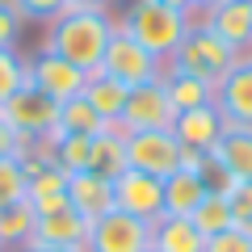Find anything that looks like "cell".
I'll list each match as a JSON object with an SVG mask.
<instances>
[{
	"mask_svg": "<svg viewBox=\"0 0 252 252\" xmlns=\"http://www.w3.org/2000/svg\"><path fill=\"white\" fill-rule=\"evenodd\" d=\"M118 21L105 9H67L46 26V51L59 55V59L76 63L84 76L101 72V59L109 51V38H114Z\"/></svg>",
	"mask_w": 252,
	"mask_h": 252,
	"instance_id": "1",
	"label": "cell"
},
{
	"mask_svg": "<svg viewBox=\"0 0 252 252\" xmlns=\"http://www.w3.org/2000/svg\"><path fill=\"white\" fill-rule=\"evenodd\" d=\"M189 26H193L189 13H177L168 4H160V0H130V9L118 21V30H126V34L135 38L143 51H152L160 63L172 59V51L189 34Z\"/></svg>",
	"mask_w": 252,
	"mask_h": 252,
	"instance_id": "2",
	"label": "cell"
},
{
	"mask_svg": "<svg viewBox=\"0 0 252 252\" xmlns=\"http://www.w3.org/2000/svg\"><path fill=\"white\" fill-rule=\"evenodd\" d=\"M240 59H244V55L235 51V46H227L223 38L206 26V21H193V26H189V34L181 38V46L172 51L168 72L198 76V80H206L210 89H219V80H223V76L231 72Z\"/></svg>",
	"mask_w": 252,
	"mask_h": 252,
	"instance_id": "3",
	"label": "cell"
},
{
	"mask_svg": "<svg viewBox=\"0 0 252 252\" xmlns=\"http://www.w3.org/2000/svg\"><path fill=\"white\" fill-rule=\"evenodd\" d=\"M0 114L9 118V126L26 139L30 147H38V143H51V139H55V126H59V101H51L42 89H34V84L26 80L4 105H0Z\"/></svg>",
	"mask_w": 252,
	"mask_h": 252,
	"instance_id": "4",
	"label": "cell"
},
{
	"mask_svg": "<svg viewBox=\"0 0 252 252\" xmlns=\"http://www.w3.org/2000/svg\"><path fill=\"white\" fill-rule=\"evenodd\" d=\"M172 122H177V105L168 101V89H164V76H160V80H147L139 89H130L126 109L118 118V130L122 135H135V130H172Z\"/></svg>",
	"mask_w": 252,
	"mask_h": 252,
	"instance_id": "5",
	"label": "cell"
},
{
	"mask_svg": "<svg viewBox=\"0 0 252 252\" xmlns=\"http://www.w3.org/2000/svg\"><path fill=\"white\" fill-rule=\"evenodd\" d=\"M101 72H105L109 80H122L126 89H139V84H147V80H160L164 63L156 59L152 51H143L126 30H114L109 51H105V59H101Z\"/></svg>",
	"mask_w": 252,
	"mask_h": 252,
	"instance_id": "6",
	"label": "cell"
},
{
	"mask_svg": "<svg viewBox=\"0 0 252 252\" xmlns=\"http://www.w3.org/2000/svg\"><path fill=\"white\" fill-rule=\"evenodd\" d=\"M185 147L177 143L172 130H135L126 135V168H139L147 177H172L181 168Z\"/></svg>",
	"mask_w": 252,
	"mask_h": 252,
	"instance_id": "7",
	"label": "cell"
},
{
	"mask_svg": "<svg viewBox=\"0 0 252 252\" xmlns=\"http://www.w3.org/2000/svg\"><path fill=\"white\" fill-rule=\"evenodd\" d=\"M143 248H152V223L122 215V210L97 219L89 227V244H84V252H143Z\"/></svg>",
	"mask_w": 252,
	"mask_h": 252,
	"instance_id": "8",
	"label": "cell"
},
{
	"mask_svg": "<svg viewBox=\"0 0 252 252\" xmlns=\"http://www.w3.org/2000/svg\"><path fill=\"white\" fill-rule=\"evenodd\" d=\"M26 80L34 84V89H42L51 101H72V97H80L84 93V80L89 76L76 67V63H67V59H59V55H51L42 46V51L34 55V59H26Z\"/></svg>",
	"mask_w": 252,
	"mask_h": 252,
	"instance_id": "9",
	"label": "cell"
},
{
	"mask_svg": "<svg viewBox=\"0 0 252 252\" xmlns=\"http://www.w3.org/2000/svg\"><path fill=\"white\" fill-rule=\"evenodd\" d=\"M114 206L122 215H135L143 223H156L164 215V181L147 177L139 168H126L122 177H114Z\"/></svg>",
	"mask_w": 252,
	"mask_h": 252,
	"instance_id": "10",
	"label": "cell"
},
{
	"mask_svg": "<svg viewBox=\"0 0 252 252\" xmlns=\"http://www.w3.org/2000/svg\"><path fill=\"white\" fill-rule=\"evenodd\" d=\"M227 130V118L219 114V105L210 101V105H198V109H185V114H177V122H172V135H177V143L185 147V152H215L219 139H223Z\"/></svg>",
	"mask_w": 252,
	"mask_h": 252,
	"instance_id": "11",
	"label": "cell"
},
{
	"mask_svg": "<svg viewBox=\"0 0 252 252\" xmlns=\"http://www.w3.org/2000/svg\"><path fill=\"white\" fill-rule=\"evenodd\" d=\"M215 105L231 126H252V55H244L231 72L219 80Z\"/></svg>",
	"mask_w": 252,
	"mask_h": 252,
	"instance_id": "12",
	"label": "cell"
},
{
	"mask_svg": "<svg viewBox=\"0 0 252 252\" xmlns=\"http://www.w3.org/2000/svg\"><path fill=\"white\" fill-rule=\"evenodd\" d=\"M89 219H80L72 206L59 210V215H38L34 223V235H30L26 248H76L84 252V244H89Z\"/></svg>",
	"mask_w": 252,
	"mask_h": 252,
	"instance_id": "13",
	"label": "cell"
},
{
	"mask_svg": "<svg viewBox=\"0 0 252 252\" xmlns=\"http://www.w3.org/2000/svg\"><path fill=\"white\" fill-rule=\"evenodd\" d=\"M67 202L89 223H97V219H105V215L118 210L114 206V181L101 177V172H72L67 177Z\"/></svg>",
	"mask_w": 252,
	"mask_h": 252,
	"instance_id": "14",
	"label": "cell"
},
{
	"mask_svg": "<svg viewBox=\"0 0 252 252\" xmlns=\"http://www.w3.org/2000/svg\"><path fill=\"white\" fill-rule=\"evenodd\" d=\"M202 21L227 46H235L240 55H252V0H227L215 13H202Z\"/></svg>",
	"mask_w": 252,
	"mask_h": 252,
	"instance_id": "15",
	"label": "cell"
},
{
	"mask_svg": "<svg viewBox=\"0 0 252 252\" xmlns=\"http://www.w3.org/2000/svg\"><path fill=\"white\" fill-rule=\"evenodd\" d=\"M152 248L156 252H202L206 248V235L185 215H160L152 223Z\"/></svg>",
	"mask_w": 252,
	"mask_h": 252,
	"instance_id": "16",
	"label": "cell"
},
{
	"mask_svg": "<svg viewBox=\"0 0 252 252\" xmlns=\"http://www.w3.org/2000/svg\"><path fill=\"white\" fill-rule=\"evenodd\" d=\"M126 97H130V89H126L122 80H109L105 72H93L89 80H84V101H89L101 114V122H109V126H118V118H122V109H126Z\"/></svg>",
	"mask_w": 252,
	"mask_h": 252,
	"instance_id": "17",
	"label": "cell"
},
{
	"mask_svg": "<svg viewBox=\"0 0 252 252\" xmlns=\"http://www.w3.org/2000/svg\"><path fill=\"white\" fill-rule=\"evenodd\" d=\"M215 156L227 164V172H231L235 181H252V126H231L227 122Z\"/></svg>",
	"mask_w": 252,
	"mask_h": 252,
	"instance_id": "18",
	"label": "cell"
},
{
	"mask_svg": "<svg viewBox=\"0 0 252 252\" xmlns=\"http://www.w3.org/2000/svg\"><path fill=\"white\" fill-rule=\"evenodd\" d=\"M206 198V185H202L198 172L177 168L172 177H164V215H193V206Z\"/></svg>",
	"mask_w": 252,
	"mask_h": 252,
	"instance_id": "19",
	"label": "cell"
},
{
	"mask_svg": "<svg viewBox=\"0 0 252 252\" xmlns=\"http://www.w3.org/2000/svg\"><path fill=\"white\" fill-rule=\"evenodd\" d=\"M93 172L101 177H122L126 172V135L118 126H105L97 139H93Z\"/></svg>",
	"mask_w": 252,
	"mask_h": 252,
	"instance_id": "20",
	"label": "cell"
},
{
	"mask_svg": "<svg viewBox=\"0 0 252 252\" xmlns=\"http://www.w3.org/2000/svg\"><path fill=\"white\" fill-rule=\"evenodd\" d=\"M46 152L67 177L72 172H93V139L89 135H55L46 143Z\"/></svg>",
	"mask_w": 252,
	"mask_h": 252,
	"instance_id": "21",
	"label": "cell"
},
{
	"mask_svg": "<svg viewBox=\"0 0 252 252\" xmlns=\"http://www.w3.org/2000/svg\"><path fill=\"white\" fill-rule=\"evenodd\" d=\"M105 126L109 122H101V114L84 101V93H80V97H72V101L59 105V126H55V135H89V139H97Z\"/></svg>",
	"mask_w": 252,
	"mask_h": 252,
	"instance_id": "22",
	"label": "cell"
},
{
	"mask_svg": "<svg viewBox=\"0 0 252 252\" xmlns=\"http://www.w3.org/2000/svg\"><path fill=\"white\" fill-rule=\"evenodd\" d=\"M164 89H168V101L177 105V114L185 109H198V105H210L215 101V89L198 76H185V72H168L164 67Z\"/></svg>",
	"mask_w": 252,
	"mask_h": 252,
	"instance_id": "23",
	"label": "cell"
},
{
	"mask_svg": "<svg viewBox=\"0 0 252 252\" xmlns=\"http://www.w3.org/2000/svg\"><path fill=\"white\" fill-rule=\"evenodd\" d=\"M34 223H38V215L30 202L0 210V252H21L30 244V235H34Z\"/></svg>",
	"mask_w": 252,
	"mask_h": 252,
	"instance_id": "24",
	"label": "cell"
},
{
	"mask_svg": "<svg viewBox=\"0 0 252 252\" xmlns=\"http://www.w3.org/2000/svg\"><path fill=\"white\" fill-rule=\"evenodd\" d=\"M193 227H198L202 235H219V231H227V227H235V215H231V202H227V193H206V198L193 206Z\"/></svg>",
	"mask_w": 252,
	"mask_h": 252,
	"instance_id": "25",
	"label": "cell"
},
{
	"mask_svg": "<svg viewBox=\"0 0 252 252\" xmlns=\"http://www.w3.org/2000/svg\"><path fill=\"white\" fill-rule=\"evenodd\" d=\"M26 189H30L26 164H21V160H0V210L26 202Z\"/></svg>",
	"mask_w": 252,
	"mask_h": 252,
	"instance_id": "26",
	"label": "cell"
},
{
	"mask_svg": "<svg viewBox=\"0 0 252 252\" xmlns=\"http://www.w3.org/2000/svg\"><path fill=\"white\" fill-rule=\"evenodd\" d=\"M193 172L202 177V185H206V193H231V189L240 185V181H235L231 172H227V164L219 160L215 152H206V156H202V160H198V168H193Z\"/></svg>",
	"mask_w": 252,
	"mask_h": 252,
	"instance_id": "27",
	"label": "cell"
},
{
	"mask_svg": "<svg viewBox=\"0 0 252 252\" xmlns=\"http://www.w3.org/2000/svg\"><path fill=\"white\" fill-rule=\"evenodd\" d=\"M26 84V59L17 51H0V105Z\"/></svg>",
	"mask_w": 252,
	"mask_h": 252,
	"instance_id": "28",
	"label": "cell"
},
{
	"mask_svg": "<svg viewBox=\"0 0 252 252\" xmlns=\"http://www.w3.org/2000/svg\"><path fill=\"white\" fill-rule=\"evenodd\" d=\"M13 9L21 13V21H42V26H51L59 13H67V0H13Z\"/></svg>",
	"mask_w": 252,
	"mask_h": 252,
	"instance_id": "29",
	"label": "cell"
},
{
	"mask_svg": "<svg viewBox=\"0 0 252 252\" xmlns=\"http://www.w3.org/2000/svg\"><path fill=\"white\" fill-rule=\"evenodd\" d=\"M202 252H252V235H248V227H227V231L210 235Z\"/></svg>",
	"mask_w": 252,
	"mask_h": 252,
	"instance_id": "30",
	"label": "cell"
},
{
	"mask_svg": "<svg viewBox=\"0 0 252 252\" xmlns=\"http://www.w3.org/2000/svg\"><path fill=\"white\" fill-rule=\"evenodd\" d=\"M227 202H231L235 227H248V231H252V181H240V185L227 193Z\"/></svg>",
	"mask_w": 252,
	"mask_h": 252,
	"instance_id": "31",
	"label": "cell"
},
{
	"mask_svg": "<svg viewBox=\"0 0 252 252\" xmlns=\"http://www.w3.org/2000/svg\"><path fill=\"white\" fill-rule=\"evenodd\" d=\"M26 152H30V143L9 126V118L0 114V160H21Z\"/></svg>",
	"mask_w": 252,
	"mask_h": 252,
	"instance_id": "32",
	"label": "cell"
},
{
	"mask_svg": "<svg viewBox=\"0 0 252 252\" xmlns=\"http://www.w3.org/2000/svg\"><path fill=\"white\" fill-rule=\"evenodd\" d=\"M17 34H21V13L13 9V4L0 0V51H13Z\"/></svg>",
	"mask_w": 252,
	"mask_h": 252,
	"instance_id": "33",
	"label": "cell"
},
{
	"mask_svg": "<svg viewBox=\"0 0 252 252\" xmlns=\"http://www.w3.org/2000/svg\"><path fill=\"white\" fill-rule=\"evenodd\" d=\"M67 9H109V0H67Z\"/></svg>",
	"mask_w": 252,
	"mask_h": 252,
	"instance_id": "34",
	"label": "cell"
},
{
	"mask_svg": "<svg viewBox=\"0 0 252 252\" xmlns=\"http://www.w3.org/2000/svg\"><path fill=\"white\" fill-rule=\"evenodd\" d=\"M160 4H168V9H177V13H189V17H193V0H160Z\"/></svg>",
	"mask_w": 252,
	"mask_h": 252,
	"instance_id": "35",
	"label": "cell"
},
{
	"mask_svg": "<svg viewBox=\"0 0 252 252\" xmlns=\"http://www.w3.org/2000/svg\"><path fill=\"white\" fill-rule=\"evenodd\" d=\"M219 4H227V0H193V13H215Z\"/></svg>",
	"mask_w": 252,
	"mask_h": 252,
	"instance_id": "36",
	"label": "cell"
},
{
	"mask_svg": "<svg viewBox=\"0 0 252 252\" xmlns=\"http://www.w3.org/2000/svg\"><path fill=\"white\" fill-rule=\"evenodd\" d=\"M21 252H76V248H21Z\"/></svg>",
	"mask_w": 252,
	"mask_h": 252,
	"instance_id": "37",
	"label": "cell"
},
{
	"mask_svg": "<svg viewBox=\"0 0 252 252\" xmlns=\"http://www.w3.org/2000/svg\"><path fill=\"white\" fill-rule=\"evenodd\" d=\"M143 252H156V248H143Z\"/></svg>",
	"mask_w": 252,
	"mask_h": 252,
	"instance_id": "38",
	"label": "cell"
},
{
	"mask_svg": "<svg viewBox=\"0 0 252 252\" xmlns=\"http://www.w3.org/2000/svg\"><path fill=\"white\" fill-rule=\"evenodd\" d=\"M248 235H252V231H248Z\"/></svg>",
	"mask_w": 252,
	"mask_h": 252,
	"instance_id": "39",
	"label": "cell"
}]
</instances>
